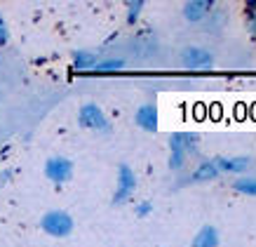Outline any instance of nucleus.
<instances>
[{"instance_id":"1","label":"nucleus","mask_w":256,"mask_h":247,"mask_svg":"<svg viewBox=\"0 0 256 247\" xmlns=\"http://www.w3.org/2000/svg\"><path fill=\"white\" fill-rule=\"evenodd\" d=\"M40 224H42V231L50 233V235H54V238H64V235H68V233L73 231V219H70L66 212H62V209L47 212Z\"/></svg>"},{"instance_id":"2","label":"nucleus","mask_w":256,"mask_h":247,"mask_svg":"<svg viewBox=\"0 0 256 247\" xmlns=\"http://www.w3.org/2000/svg\"><path fill=\"white\" fill-rule=\"evenodd\" d=\"M80 125L87 127V130H101V132H108V120L106 116L101 113L99 106H94V104H85V106L80 108Z\"/></svg>"},{"instance_id":"3","label":"nucleus","mask_w":256,"mask_h":247,"mask_svg":"<svg viewBox=\"0 0 256 247\" xmlns=\"http://www.w3.org/2000/svg\"><path fill=\"white\" fill-rule=\"evenodd\" d=\"M134 186H136L134 172L127 165H120V170H118V188H116V195H113V202H124L134 193Z\"/></svg>"},{"instance_id":"4","label":"nucleus","mask_w":256,"mask_h":247,"mask_svg":"<svg viewBox=\"0 0 256 247\" xmlns=\"http://www.w3.org/2000/svg\"><path fill=\"white\" fill-rule=\"evenodd\" d=\"M70 172H73V165H70V160H66V158H52V160H47V165H45V174L52 179V181H56V184L68 181Z\"/></svg>"},{"instance_id":"5","label":"nucleus","mask_w":256,"mask_h":247,"mask_svg":"<svg viewBox=\"0 0 256 247\" xmlns=\"http://www.w3.org/2000/svg\"><path fill=\"white\" fill-rule=\"evenodd\" d=\"M184 64L188 69H207L214 64V59L210 52H204L200 47H188V50H184Z\"/></svg>"},{"instance_id":"6","label":"nucleus","mask_w":256,"mask_h":247,"mask_svg":"<svg viewBox=\"0 0 256 247\" xmlns=\"http://www.w3.org/2000/svg\"><path fill=\"white\" fill-rule=\"evenodd\" d=\"M210 10H212L210 0H190V3L184 5V17H186L188 22H200Z\"/></svg>"},{"instance_id":"7","label":"nucleus","mask_w":256,"mask_h":247,"mask_svg":"<svg viewBox=\"0 0 256 247\" xmlns=\"http://www.w3.org/2000/svg\"><path fill=\"white\" fill-rule=\"evenodd\" d=\"M134 120H136V125L139 127H144V130H156L158 127V113H156V106H141L139 111H136V116H134Z\"/></svg>"},{"instance_id":"8","label":"nucleus","mask_w":256,"mask_h":247,"mask_svg":"<svg viewBox=\"0 0 256 247\" xmlns=\"http://www.w3.org/2000/svg\"><path fill=\"white\" fill-rule=\"evenodd\" d=\"M216 245H218V233L214 226H202L200 233L193 240V247H216Z\"/></svg>"},{"instance_id":"9","label":"nucleus","mask_w":256,"mask_h":247,"mask_svg":"<svg viewBox=\"0 0 256 247\" xmlns=\"http://www.w3.org/2000/svg\"><path fill=\"white\" fill-rule=\"evenodd\" d=\"M214 165H216L218 172H242L249 165V160L247 158H216Z\"/></svg>"},{"instance_id":"10","label":"nucleus","mask_w":256,"mask_h":247,"mask_svg":"<svg viewBox=\"0 0 256 247\" xmlns=\"http://www.w3.org/2000/svg\"><path fill=\"white\" fill-rule=\"evenodd\" d=\"M181 141H184V134H174L172 137V158H170V165L174 170H178L181 165H184V146H181Z\"/></svg>"},{"instance_id":"11","label":"nucleus","mask_w":256,"mask_h":247,"mask_svg":"<svg viewBox=\"0 0 256 247\" xmlns=\"http://www.w3.org/2000/svg\"><path fill=\"white\" fill-rule=\"evenodd\" d=\"M218 174V170H216V165L214 162H202L200 167L193 172V181H210V179H214Z\"/></svg>"},{"instance_id":"12","label":"nucleus","mask_w":256,"mask_h":247,"mask_svg":"<svg viewBox=\"0 0 256 247\" xmlns=\"http://www.w3.org/2000/svg\"><path fill=\"white\" fill-rule=\"evenodd\" d=\"M73 62H76L78 69H92V66H96V57H94V54H87V52H78Z\"/></svg>"},{"instance_id":"13","label":"nucleus","mask_w":256,"mask_h":247,"mask_svg":"<svg viewBox=\"0 0 256 247\" xmlns=\"http://www.w3.org/2000/svg\"><path fill=\"white\" fill-rule=\"evenodd\" d=\"M235 188L240 193H247V195H256V179H238L235 181Z\"/></svg>"},{"instance_id":"14","label":"nucleus","mask_w":256,"mask_h":247,"mask_svg":"<svg viewBox=\"0 0 256 247\" xmlns=\"http://www.w3.org/2000/svg\"><path fill=\"white\" fill-rule=\"evenodd\" d=\"M122 66H124L122 59H108V62L96 64V71H116V69H122Z\"/></svg>"},{"instance_id":"15","label":"nucleus","mask_w":256,"mask_h":247,"mask_svg":"<svg viewBox=\"0 0 256 247\" xmlns=\"http://www.w3.org/2000/svg\"><path fill=\"white\" fill-rule=\"evenodd\" d=\"M141 8H144V3H141V0L132 3V5H130V17H127V19H130V22H134V19L139 17V10H141Z\"/></svg>"},{"instance_id":"16","label":"nucleus","mask_w":256,"mask_h":247,"mask_svg":"<svg viewBox=\"0 0 256 247\" xmlns=\"http://www.w3.org/2000/svg\"><path fill=\"white\" fill-rule=\"evenodd\" d=\"M8 43V29H5V24L0 19V45H5Z\"/></svg>"}]
</instances>
